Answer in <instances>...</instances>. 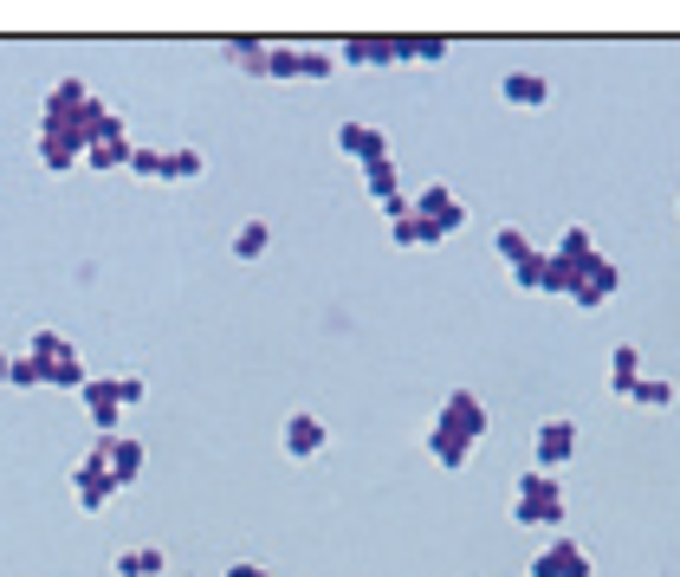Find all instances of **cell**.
<instances>
[{
  "label": "cell",
  "instance_id": "cell-33",
  "mask_svg": "<svg viewBox=\"0 0 680 577\" xmlns=\"http://www.w3.org/2000/svg\"><path fill=\"white\" fill-rule=\"evenodd\" d=\"M674 215H680V201H674Z\"/></svg>",
  "mask_w": 680,
  "mask_h": 577
},
{
  "label": "cell",
  "instance_id": "cell-30",
  "mask_svg": "<svg viewBox=\"0 0 680 577\" xmlns=\"http://www.w3.org/2000/svg\"><path fill=\"white\" fill-rule=\"evenodd\" d=\"M409 59H448V39H409Z\"/></svg>",
  "mask_w": 680,
  "mask_h": 577
},
{
  "label": "cell",
  "instance_id": "cell-17",
  "mask_svg": "<svg viewBox=\"0 0 680 577\" xmlns=\"http://www.w3.org/2000/svg\"><path fill=\"white\" fill-rule=\"evenodd\" d=\"M499 98L519 105V111H544V105H551V78L544 72H506L499 78Z\"/></svg>",
  "mask_w": 680,
  "mask_h": 577
},
{
  "label": "cell",
  "instance_id": "cell-20",
  "mask_svg": "<svg viewBox=\"0 0 680 577\" xmlns=\"http://www.w3.org/2000/svg\"><path fill=\"white\" fill-rule=\"evenodd\" d=\"M208 169V156L194 150V143H182V150H162V182H194Z\"/></svg>",
  "mask_w": 680,
  "mask_h": 577
},
{
  "label": "cell",
  "instance_id": "cell-11",
  "mask_svg": "<svg viewBox=\"0 0 680 577\" xmlns=\"http://www.w3.org/2000/svg\"><path fill=\"white\" fill-rule=\"evenodd\" d=\"M279 448H286L292 461H318V455L331 448V428L318 422L311 409H299V416H286V428H279Z\"/></svg>",
  "mask_w": 680,
  "mask_h": 577
},
{
  "label": "cell",
  "instance_id": "cell-25",
  "mask_svg": "<svg viewBox=\"0 0 680 577\" xmlns=\"http://www.w3.org/2000/svg\"><path fill=\"white\" fill-rule=\"evenodd\" d=\"M629 402H642V409H674V384H661V377H642Z\"/></svg>",
  "mask_w": 680,
  "mask_h": 577
},
{
  "label": "cell",
  "instance_id": "cell-7",
  "mask_svg": "<svg viewBox=\"0 0 680 577\" xmlns=\"http://www.w3.org/2000/svg\"><path fill=\"white\" fill-rule=\"evenodd\" d=\"M111 500H117V480H111V467H104V455L91 448L84 461H72V506L78 513H104Z\"/></svg>",
  "mask_w": 680,
  "mask_h": 577
},
{
  "label": "cell",
  "instance_id": "cell-6",
  "mask_svg": "<svg viewBox=\"0 0 680 577\" xmlns=\"http://www.w3.org/2000/svg\"><path fill=\"white\" fill-rule=\"evenodd\" d=\"M331 59H338V66H357V72H370V66H402V59H409V33H389V39L350 33V39L331 46Z\"/></svg>",
  "mask_w": 680,
  "mask_h": 577
},
{
  "label": "cell",
  "instance_id": "cell-15",
  "mask_svg": "<svg viewBox=\"0 0 680 577\" xmlns=\"http://www.w3.org/2000/svg\"><path fill=\"white\" fill-rule=\"evenodd\" d=\"M78 402H84V416H91L98 435H123V402H117L111 377H91V384L78 389Z\"/></svg>",
  "mask_w": 680,
  "mask_h": 577
},
{
  "label": "cell",
  "instance_id": "cell-16",
  "mask_svg": "<svg viewBox=\"0 0 680 577\" xmlns=\"http://www.w3.org/2000/svg\"><path fill=\"white\" fill-rule=\"evenodd\" d=\"M338 150L350 156V162H382L389 156V137H382V123H338Z\"/></svg>",
  "mask_w": 680,
  "mask_h": 577
},
{
  "label": "cell",
  "instance_id": "cell-24",
  "mask_svg": "<svg viewBox=\"0 0 680 577\" xmlns=\"http://www.w3.org/2000/svg\"><path fill=\"white\" fill-rule=\"evenodd\" d=\"M266 247H272V228H266V221H240V228H233V260H260Z\"/></svg>",
  "mask_w": 680,
  "mask_h": 577
},
{
  "label": "cell",
  "instance_id": "cell-27",
  "mask_svg": "<svg viewBox=\"0 0 680 577\" xmlns=\"http://www.w3.org/2000/svg\"><path fill=\"white\" fill-rule=\"evenodd\" d=\"M130 176H150V182H162V150H137L130 143V162H123Z\"/></svg>",
  "mask_w": 680,
  "mask_h": 577
},
{
  "label": "cell",
  "instance_id": "cell-18",
  "mask_svg": "<svg viewBox=\"0 0 680 577\" xmlns=\"http://www.w3.org/2000/svg\"><path fill=\"white\" fill-rule=\"evenodd\" d=\"M636 384H642V350L616 345L609 350V389H616V396H636Z\"/></svg>",
  "mask_w": 680,
  "mask_h": 577
},
{
  "label": "cell",
  "instance_id": "cell-26",
  "mask_svg": "<svg viewBox=\"0 0 680 577\" xmlns=\"http://www.w3.org/2000/svg\"><path fill=\"white\" fill-rule=\"evenodd\" d=\"M389 240H396V247H434V233L421 228L416 215H402V221H389Z\"/></svg>",
  "mask_w": 680,
  "mask_h": 577
},
{
  "label": "cell",
  "instance_id": "cell-23",
  "mask_svg": "<svg viewBox=\"0 0 680 577\" xmlns=\"http://www.w3.org/2000/svg\"><path fill=\"white\" fill-rule=\"evenodd\" d=\"M492 253H499L506 267H519V260H531L538 247H531V233H526V228H512V221H506V228L492 233Z\"/></svg>",
  "mask_w": 680,
  "mask_h": 577
},
{
  "label": "cell",
  "instance_id": "cell-5",
  "mask_svg": "<svg viewBox=\"0 0 680 577\" xmlns=\"http://www.w3.org/2000/svg\"><path fill=\"white\" fill-rule=\"evenodd\" d=\"M409 215H416L421 228L434 233V247H441L448 233H460V228H467V201H460V195H453L448 182H434V189H421L416 201H409Z\"/></svg>",
  "mask_w": 680,
  "mask_h": 577
},
{
  "label": "cell",
  "instance_id": "cell-2",
  "mask_svg": "<svg viewBox=\"0 0 680 577\" xmlns=\"http://www.w3.org/2000/svg\"><path fill=\"white\" fill-rule=\"evenodd\" d=\"M421 441H428V455H434V467H448V474H460V467L473 461V448L487 441V402H480L473 389H448Z\"/></svg>",
  "mask_w": 680,
  "mask_h": 577
},
{
  "label": "cell",
  "instance_id": "cell-9",
  "mask_svg": "<svg viewBox=\"0 0 680 577\" xmlns=\"http://www.w3.org/2000/svg\"><path fill=\"white\" fill-rule=\"evenodd\" d=\"M338 59L324 46H272L266 52V78H331Z\"/></svg>",
  "mask_w": 680,
  "mask_h": 577
},
{
  "label": "cell",
  "instance_id": "cell-21",
  "mask_svg": "<svg viewBox=\"0 0 680 577\" xmlns=\"http://www.w3.org/2000/svg\"><path fill=\"white\" fill-rule=\"evenodd\" d=\"M221 52H227V59H233V66H240V72L266 78V52H272V39H227Z\"/></svg>",
  "mask_w": 680,
  "mask_h": 577
},
{
  "label": "cell",
  "instance_id": "cell-12",
  "mask_svg": "<svg viewBox=\"0 0 680 577\" xmlns=\"http://www.w3.org/2000/svg\"><path fill=\"white\" fill-rule=\"evenodd\" d=\"M531 448H538V474H558V467L577 455V422H570V416H551V422H538Z\"/></svg>",
  "mask_w": 680,
  "mask_h": 577
},
{
  "label": "cell",
  "instance_id": "cell-19",
  "mask_svg": "<svg viewBox=\"0 0 680 577\" xmlns=\"http://www.w3.org/2000/svg\"><path fill=\"white\" fill-rule=\"evenodd\" d=\"M111 571L117 577H162V571H169V558H162L156 545H130V551H117Z\"/></svg>",
  "mask_w": 680,
  "mask_h": 577
},
{
  "label": "cell",
  "instance_id": "cell-28",
  "mask_svg": "<svg viewBox=\"0 0 680 577\" xmlns=\"http://www.w3.org/2000/svg\"><path fill=\"white\" fill-rule=\"evenodd\" d=\"M7 384H13V389H39L46 377H39V364H33V357H13V364H7Z\"/></svg>",
  "mask_w": 680,
  "mask_h": 577
},
{
  "label": "cell",
  "instance_id": "cell-1",
  "mask_svg": "<svg viewBox=\"0 0 680 577\" xmlns=\"http://www.w3.org/2000/svg\"><path fill=\"white\" fill-rule=\"evenodd\" d=\"M117 130H123V117L111 105H98L84 78H59L46 91V117H39V162L52 176H72L78 162H84V150L98 137H117Z\"/></svg>",
  "mask_w": 680,
  "mask_h": 577
},
{
  "label": "cell",
  "instance_id": "cell-4",
  "mask_svg": "<svg viewBox=\"0 0 680 577\" xmlns=\"http://www.w3.org/2000/svg\"><path fill=\"white\" fill-rule=\"evenodd\" d=\"M27 357L39 364L46 389H66V396H78V389L91 384V370H84V357H78V345L66 338V331H33Z\"/></svg>",
  "mask_w": 680,
  "mask_h": 577
},
{
  "label": "cell",
  "instance_id": "cell-14",
  "mask_svg": "<svg viewBox=\"0 0 680 577\" xmlns=\"http://www.w3.org/2000/svg\"><path fill=\"white\" fill-rule=\"evenodd\" d=\"M363 195L377 201L389 221H402V215H409V195H402V182H396V156H382V162L363 169Z\"/></svg>",
  "mask_w": 680,
  "mask_h": 577
},
{
  "label": "cell",
  "instance_id": "cell-8",
  "mask_svg": "<svg viewBox=\"0 0 680 577\" xmlns=\"http://www.w3.org/2000/svg\"><path fill=\"white\" fill-rule=\"evenodd\" d=\"M616 286H622V272H616V260H609V253H590V260L577 267V286H570V306L603 311L609 299H616Z\"/></svg>",
  "mask_w": 680,
  "mask_h": 577
},
{
  "label": "cell",
  "instance_id": "cell-3",
  "mask_svg": "<svg viewBox=\"0 0 680 577\" xmlns=\"http://www.w3.org/2000/svg\"><path fill=\"white\" fill-rule=\"evenodd\" d=\"M512 519L526 526V533H558L564 526V487H558V474H519V487H512Z\"/></svg>",
  "mask_w": 680,
  "mask_h": 577
},
{
  "label": "cell",
  "instance_id": "cell-13",
  "mask_svg": "<svg viewBox=\"0 0 680 577\" xmlns=\"http://www.w3.org/2000/svg\"><path fill=\"white\" fill-rule=\"evenodd\" d=\"M98 455H104V467H111L117 494L143 480V441H137V435H98Z\"/></svg>",
  "mask_w": 680,
  "mask_h": 577
},
{
  "label": "cell",
  "instance_id": "cell-10",
  "mask_svg": "<svg viewBox=\"0 0 680 577\" xmlns=\"http://www.w3.org/2000/svg\"><path fill=\"white\" fill-rule=\"evenodd\" d=\"M526 577H597V565H590V551L577 539H544Z\"/></svg>",
  "mask_w": 680,
  "mask_h": 577
},
{
  "label": "cell",
  "instance_id": "cell-29",
  "mask_svg": "<svg viewBox=\"0 0 680 577\" xmlns=\"http://www.w3.org/2000/svg\"><path fill=\"white\" fill-rule=\"evenodd\" d=\"M111 389H117V402H123V409H137V402L150 396V384H143V377H111Z\"/></svg>",
  "mask_w": 680,
  "mask_h": 577
},
{
  "label": "cell",
  "instance_id": "cell-32",
  "mask_svg": "<svg viewBox=\"0 0 680 577\" xmlns=\"http://www.w3.org/2000/svg\"><path fill=\"white\" fill-rule=\"evenodd\" d=\"M7 364H13V357H7V350H0V384H7Z\"/></svg>",
  "mask_w": 680,
  "mask_h": 577
},
{
  "label": "cell",
  "instance_id": "cell-22",
  "mask_svg": "<svg viewBox=\"0 0 680 577\" xmlns=\"http://www.w3.org/2000/svg\"><path fill=\"white\" fill-rule=\"evenodd\" d=\"M130 162V137L117 130V137H98L91 150H84V169H123Z\"/></svg>",
  "mask_w": 680,
  "mask_h": 577
},
{
  "label": "cell",
  "instance_id": "cell-31",
  "mask_svg": "<svg viewBox=\"0 0 680 577\" xmlns=\"http://www.w3.org/2000/svg\"><path fill=\"white\" fill-rule=\"evenodd\" d=\"M227 577H272V571H266V565H247V558H240V565H227Z\"/></svg>",
  "mask_w": 680,
  "mask_h": 577
}]
</instances>
